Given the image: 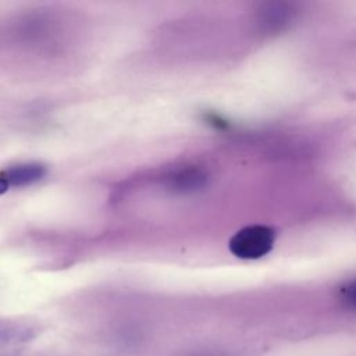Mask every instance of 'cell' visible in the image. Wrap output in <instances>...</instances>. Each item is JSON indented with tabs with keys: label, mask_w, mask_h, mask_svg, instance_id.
<instances>
[{
	"label": "cell",
	"mask_w": 356,
	"mask_h": 356,
	"mask_svg": "<svg viewBox=\"0 0 356 356\" xmlns=\"http://www.w3.org/2000/svg\"><path fill=\"white\" fill-rule=\"evenodd\" d=\"M8 184H7V181L0 175V195H3V193H6L7 192V189H8Z\"/></svg>",
	"instance_id": "6"
},
{
	"label": "cell",
	"mask_w": 356,
	"mask_h": 356,
	"mask_svg": "<svg viewBox=\"0 0 356 356\" xmlns=\"http://www.w3.org/2000/svg\"><path fill=\"white\" fill-rule=\"evenodd\" d=\"M186 356H222V355L214 353V352H199V353H192V355H186Z\"/></svg>",
	"instance_id": "7"
},
{
	"label": "cell",
	"mask_w": 356,
	"mask_h": 356,
	"mask_svg": "<svg viewBox=\"0 0 356 356\" xmlns=\"http://www.w3.org/2000/svg\"><path fill=\"white\" fill-rule=\"evenodd\" d=\"M291 17V7L285 3H266L260 10V22L267 29H280Z\"/></svg>",
	"instance_id": "4"
},
{
	"label": "cell",
	"mask_w": 356,
	"mask_h": 356,
	"mask_svg": "<svg viewBox=\"0 0 356 356\" xmlns=\"http://www.w3.org/2000/svg\"><path fill=\"white\" fill-rule=\"evenodd\" d=\"M47 170L43 164L39 163H22L11 165L1 172V177L7 181L8 185L25 186L40 181L46 175Z\"/></svg>",
	"instance_id": "3"
},
{
	"label": "cell",
	"mask_w": 356,
	"mask_h": 356,
	"mask_svg": "<svg viewBox=\"0 0 356 356\" xmlns=\"http://www.w3.org/2000/svg\"><path fill=\"white\" fill-rule=\"evenodd\" d=\"M275 232L267 225H249L239 229L229 239V250L234 256L254 260L266 256L274 245Z\"/></svg>",
	"instance_id": "1"
},
{
	"label": "cell",
	"mask_w": 356,
	"mask_h": 356,
	"mask_svg": "<svg viewBox=\"0 0 356 356\" xmlns=\"http://www.w3.org/2000/svg\"><path fill=\"white\" fill-rule=\"evenodd\" d=\"M168 186L175 192L186 193L203 188L207 182V174L199 167L188 165L171 172L167 178Z\"/></svg>",
	"instance_id": "2"
},
{
	"label": "cell",
	"mask_w": 356,
	"mask_h": 356,
	"mask_svg": "<svg viewBox=\"0 0 356 356\" xmlns=\"http://www.w3.org/2000/svg\"><path fill=\"white\" fill-rule=\"evenodd\" d=\"M339 299L346 307L356 310V278L341 286Z\"/></svg>",
	"instance_id": "5"
}]
</instances>
